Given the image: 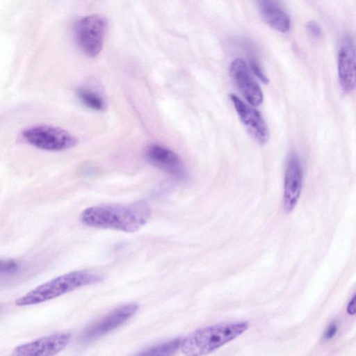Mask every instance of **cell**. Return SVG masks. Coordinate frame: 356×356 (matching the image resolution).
I'll return each instance as SVG.
<instances>
[{
  "label": "cell",
  "mask_w": 356,
  "mask_h": 356,
  "mask_svg": "<svg viewBox=\"0 0 356 356\" xmlns=\"http://www.w3.org/2000/svg\"><path fill=\"white\" fill-rule=\"evenodd\" d=\"M22 136L31 146L49 152L67 150L79 143L77 138L67 130L47 124L29 127L22 131Z\"/></svg>",
  "instance_id": "277c9868"
},
{
  "label": "cell",
  "mask_w": 356,
  "mask_h": 356,
  "mask_svg": "<svg viewBox=\"0 0 356 356\" xmlns=\"http://www.w3.org/2000/svg\"><path fill=\"white\" fill-rule=\"evenodd\" d=\"M106 29L107 20L102 15L94 14L81 17L74 24L75 42L86 55L95 57L102 49Z\"/></svg>",
  "instance_id": "5b68a950"
},
{
  "label": "cell",
  "mask_w": 356,
  "mask_h": 356,
  "mask_svg": "<svg viewBox=\"0 0 356 356\" xmlns=\"http://www.w3.org/2000/svg\"><path fill=\"white\" fill-rule=\"evenodd\" d=\"M264 21L272 29L282 33L291 28V19L278 0H256Z\"/></svg>",
  "instance_id": "4fadbf2b"
},
{
  "label": "cell",
  "mask_w": 356,
  "mask_h": 356,
  "mask_svg": "<svg viewBox=\"0 0 356 356\" xmlns=\"http://www.w3.org/2000/svg\"><path fill=\"white\" fill-rule=\"evenodd\" d=\"M180 339L156 345L139 353L143 355H171L175 354L180 347Z\"/></svg>",
  "instance_id": "9a60e30c"
},
{
  "label": "cell",
  "mask_w": 356,
  "mask_h": 356,
  "mask_svg": "<svg viewBox=\"0 0 356 356\" xmlns=\"http://www.w3.org/2000/svg\"><path fill=\"white\" fill-rule=\"evenodd\" d=\"M303 185V168L298 155L289 156L284 178L283 208L285 212H291L300 199Z\"/></svg>",
  "instance_id": "52a82bcc"
},
{
  "label": "cell",
  "mask_w": 356,
  "mask_h": 356,
  "mask_svg": "<svg viewBox=\"0 0 356 356\" xmlns=\"http://www.w3.org/2000/svg\"><path fill=\"white\" fill-rule=\"evenodd\" d=\"M147 203L110 204L86 209L80 215L81 222L90 227L135 232L145 226L151 217Z\"/></svg>",
  "instance_id": "6da1fadb"
},
{
  "label": "cell",
  "mask_w": 356,
  "mask_h": 356,
  "mask_svg": "<svg viewBox=\"0 0 356 356\" xmlns=\"http://www.w3.org/2000/svg\"><path fill=\"white\" fill-rule=\"evenodd\" d=\"M138 307L135 303H129L115 308L87 327L81 335L82 340L90 341L111 332L129 320Z\"/></svg>",
  "instance_id": "8992f818"
},
{
  "label": "cell",
  "mask_w": 356,
  "mask_h": 356,
  "mask_svg": "<svg viewBox=\"0 0 356 356\" xmlns=\"http://www.w3.org/2000/svg\"><path fill=\"white\" fill-rule=\"evenodd\" d=\"M103 280L100 274L88 270L65 273L35 287L15 300L17 306H29L46 302L77 289Z\"/></svg>",
  "instance_id": "3957f363"
},
{
  "label": "cell",
  "mask_w": 356,
  "mask_h": 356,
  "mask_svg": "<svg viewBox=\"0 0 356 356\" xmlns=\"http://www.w3.org/2000/svg\"><path fill=\"white\" fill-rule=\"evenodd\" d=\"M76 95L80 101L89 108L98 111L105 110L106 103L104 99L90 88H80L77 90Z\"/></svg>",
  "instance_id": "5bb4252c"
},
{
  "label": "cell",
  "mask_w": 356,
  "mask_h": 356,
  "mask_svg": "<svg viewBox=\"0 0 356 356\" xmlns=\"http://www.w3.org/2000/svg\"><path fill=\"white\" fill-rule=\"evenodd\" d=\"M337 332V325L334 323L330 324L328 327L326 329L325 332L323 334V338L326 340L330 339L332 338Z\"/></svg>",
  "instance_id": "d6986e66"
},
{
  "label": "cell",
  "mask_w": 356,
  "mask_h": 356,
  "mask_svg": "<svg viewBox=\"0 0 356 356\" xmlns=\"http://www.w3.org/2000/svg\"><path fill=\"white\" fill-rule=\"evenodd\" d=\"M355 296L353 295V298L350 300L347 306V312L350 315H354L355 314Z\"/></svg>",
  "instance_id": "ffe728a7"
},
{
  "label": "cell",
  "mask_w": 356,
  "mask_h": 356,
  "mask_svg": "<svg viewBox=\"0 0 356 356\" xmlns=\"http://www.w3.org/2000/svg\"><path fill=\"white\" fill-rule=\"evenodd\" d=\"M249 65L251 71L255 76L258 77L264 83L267 84L269 82V79L267 75L265 74L259 60L253 54H249Z\"/></svg>",
  "instance_id": "2e32d148"
},
{
  "label": "cell",
  "mask_w": 356,
  "mask_h": 356,
  "mask_svg": "<svg viewBox=\"0 0 356 356\" xmlns=\"http://www.w3.org/2000/svg\"><path fill=\"white\" fill-rule=\"evenodd\" d=\"M307 30L310 35L314 38H319L322 35V29L316 21L312 20L307 24Z\"/></svg>",
  "instance_id": "ac0fdd59"
},
{
  "label": "cell",
  "mask_w": 356,
  "mask_h": 356,
  "mask_svg": "<svg viewBox=\"0 0 356 356\" xmlns=\"http://www.w3.org/2000/svg\"><path fill=\"white\" fill-rule=\"evenodd\" d=\"M337 70L339 84L345 92L355 88V48L353 37L344 35L337 55Z\"/></svg>",
  "instance_id": "8fae6325"
},
{
  "label": "cell",
  "mask_w": 356,
  "mask_h": 356,
  "mask_svg": "<svg viewBox=\"0 0 356 356\" xmlns=\"http://www.w3.org/2000/svg\"><path fill=\"white\" fill-rule=\"evenodd\" d=\"M145 156L148 162L155 167L176 178H185L186 171L180 158L169 148L151 145L146 149Z\"/></svg>",
  "instance_id": "7c38bea8"
},
{
  "label": "cell",
  "mask_w": 356,
  "mask_h": 356,
  "mask_svg": "<svg viewBox=\"0 0 356 356\" xmlns=\"http://www.w3.org/2000/svg\"><path fill=\"white\" fill-rule=\"evenodd\" d=\"M229 97L240 120L250 135L260 145L268 143L269 130L261 113L235 94H230Z\"/></svg>",
  "instance_id": "30bf717a"
},
{
  "label": "cell",
  "mask_w": 356,
  "mask_h": 356,
  "mask_svg": "<svg viewBox=\"0 0 356 356\" xmlns=\"http://www.w3.org/2000/svg\"><path fill=\"white\" fill-rule=\"evenodd\" d=\"M72 334L59 332L35 339L15 347L12 353L15 356L54 355L70 343Z\"/></svg>",
  "instance_id": "ba28073f"
},
{
  "label": "cell",
  "mask_w": 356,
  "mask_h": 356,
  "mask_svg": "<svg viewBox=\"0 0 356 356\" xmlns=\"http://www.w3.org/2000/svg\"><path fill=\"white\" fill-rule=\"evenodd\" d=\"M229 74L234 83L249 104L253 106H259L263 103L262 90L242 58H236L232 60Z\"/></svg>",
  "instance_id": "9c48e42d"
},
{
  "label": "cell",
  "mask_w": 356,
  "mask_h": 356,
  "mask_svg": "<svg viewBox=\"0 0 356 356\" xmlns=\"http://www.w3.org/2000/svg\"><path fill=\"white\" fill-rule=\"evenodd\" d=\"M18 264L11 259H0V273H10L17 270Z\"/></svg>",
  "instance_id": "e0dca14e"
},
{
  "label": "cell",
  "mask_w": 356,
  "mask_h": 356,
  "mask_svg": "<svg viewBox=\"0 0 356 356\" xmlns=\"http://www.w3.org/2000/svg\"><path fill=\"white\" fill-rule=\"evenodd\" d=\"M249 325L246 321H238L197 329L181 339L179 349L188 356L208 355L243 334Z\"/></svg>",
  "instance_id": "7a4b0ae2"
}]
</instances>
